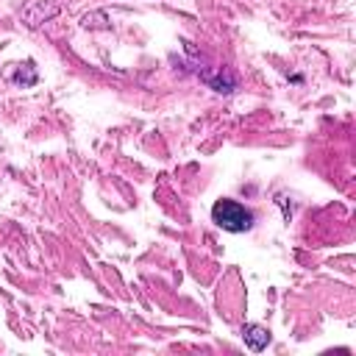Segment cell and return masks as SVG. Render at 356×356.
Instances as JSON below:
<instances>
[{
	"label": "cell",
	"instance_id": "5b68a950",
	"mask_svg": "<svg viewBox=\"0 0 356 356\" xmlns=\"http://www.w3.org/2000/svg\"><path fill=\"white\" fill-rule=\"evenodd\" d=\"M275 203L284 209V217L289 220V217H292V206H286V197H284V195H278V197H275Z\"/></svg>",
	"mask_w": 356,
	"mask_h": 356
},
{
	"label": "cell",
	"instance_id": "277c9868",
	"mask_svg": "<svg viewBox=\"0 0 356 356\" xmlns=\"http://www.w3.org/2000/svg\"><path fill=\"white\" fill-rule=\"evenodd\" d=\"M203 81L214 89V92H220V95H228V92H234L236 89V75L231 72V70H217V75H211V72H203Z\"/></svg>",
	"mask_w": 356,
	"mask_h": 356
},
{
	"label": "cell",
	"instance_id": "3957f363",
	"mask_svg": "<svg viewBox=\"0 0 356 356\" xmlns=\"http://www.w3.org/2000/svg\"><path fill=\"white\" fill-rule=\"evenodd\" d=\"M242 339H245V345H248L253 353H261V350L270 345V331H267L264 325L248 323V325H242Z\"/></svg>",
	"mask_w": 356,
	"mask_h": 356
},
{
	"label": "cell",
	"instance_id": "6da1fadb",
	"mask_svg": "<svg viewBox=\"0 0 356 356\" xmlns=\"http://www.w3.org/2000/svg\"><path fill=\"white\" fill-rule=\"evenodd\" d=\"M253 211L248 206H242L239 200H231V197H220L214 200L211 206V222L228 234H245L253 228Z\"/></svg>",
	"mask_w": 356,
	"mask_h": 356
},
{
	"label": "cell",
	"instance_id": "7a4b0ae2",
	"mask_svg": "<svg viewBox=\"0 0 356 356\" xmlns=\"http://www.w3.org/2000/svg\"><path fill=\"white\" fill-rule=\"evenodd\" d=\"M58 14V6L50 3V0H31L25 8H22V22L28 28H39L42 22H47L50 17Z\"/></svg>",
	"mask_w": 356,
	"mask_h": 356
}]
</instances>
